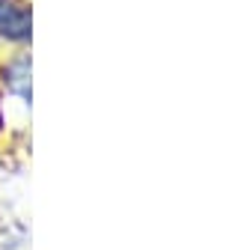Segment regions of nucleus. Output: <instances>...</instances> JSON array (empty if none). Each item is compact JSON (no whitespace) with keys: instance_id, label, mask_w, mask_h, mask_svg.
Wrapping results in <instances>:
<instances>
[{"instance_id":"1","label":"nucleus","mask_w":244,"mask_h":250,"mask_svg":"<svg viewBox=\"0 0 244 250\" xmlns=\"http://www.w3.org/2000/svg\"><path fill=\"white\" fill-rule=\"evenodd\" d=\"M0 36L12 42L30 39V9L21 6L18 0H0Z\"/></svg>"},{"instance_id":"2","label":"nucleus","mask_w":244,"mask_h":250,"mask_svg":"<svg viewBox=\"0 0 244 250\" xmlns=\"http://www.w3.org/2000/svg\"><path fill=\"white\" fill-rule=\"evenodd\" d=\"M27 78H30V62H27L24 57H21V60H15L12 66L6 69V83H9V89H12V92H18V96H24V99H30Z\"/></svg>"}]
</instances>
